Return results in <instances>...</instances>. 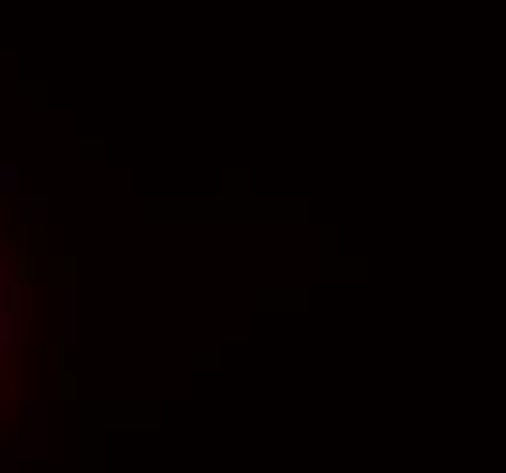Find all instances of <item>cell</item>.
<instances>
[{
    "label": "cell",
    "mask_w": 506,
    "mask_h": 473,
    "mask_svg": "<svg viewBox=\"0 0 506 473\" xmlns=\"http://www.w3.org/2000/svg\"><path fill=\"white\" fill-rule=\"evenodd\" d=\"M15 179H18V171L15 168H0V189H15Z\"/></svg>",
    "instance_id": "obj_1"
}]
</instances>
